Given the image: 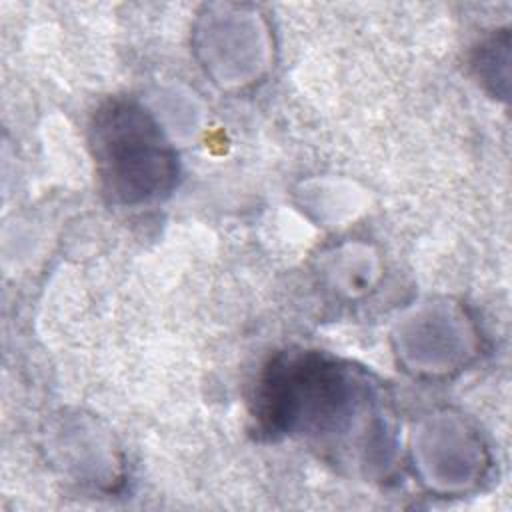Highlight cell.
Returning a JSON list of instances; mask_svg holds the SVG:
<instances>
[{
	"label": "cell",
	"instance_id": "1",
	"mask_svg": "<svg viewBox=\"0 0 512 512\" xmlns=\"http://www.w3.org/2000/svg\"><path fill=\"white\" fill-rule=\"evenodd\" d=\"M90 144L102 188L114 200L146 202L172 188L176 156L138 104L106 102L94 114Z\"/></svg>",
	"mask_w": 512,
	"mask_h": 512
}]
</instances>
